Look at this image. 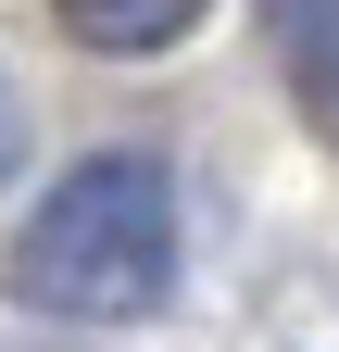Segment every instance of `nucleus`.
Masks as SVG:
<instances>
[{
	"mask_svg": "<svg viewBox=\"0 0 339 352\" xmlns=\"http://www.w3.org/2000/svg\"><path fill=\"white\" fill-rule=\"evenodd\" d=\"M75 51H101V63H151V51H176V38L214 13V0H51Z\"/></svg>",
	"mask_w": 339,
	"mask_h": 352,
	"instance_id": "nucleus-2",
	"label": "nucleus"
},
{
	"mask_svg": "<svg viewBox=\"0 0 339 352\" xmlns=\"http://www.w3.org/2000/svg\"><path fill=\"white\" fill-rule=\"evenodd\" d=\"M13 289L63 327H139L176 302V176L151 151H89L13 227Z\"/></svg>",
	"mask_w": 339,
	"mask_h": 352,
	"instance_id": "nucleus-1",
	"label": "nucleus"
},
{
	"mask_svg": "<svg viewBox=\"0 0 339 352\" xmlns=\"http://www.w3.org/2000/svg\"><path fill=\"white\" fill-rule=\"evenodd\" d=\"M0 151H13V101H0Z\"/></svg>",
	"mask_w": 339,
	"mask_h": 352,
	"instance_id": "nucleus-3",
	"label": "nucleus"
}]
</instances>
